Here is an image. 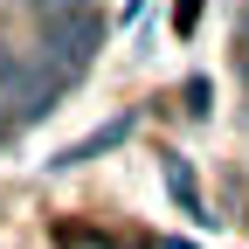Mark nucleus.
I'll list each match as a JSON object with an SVG mask.
<instances>
[{
	"label": "nucleus",
	"mask_w": 249,
	"mask_h": 249,
	"mask_svg": "<svg viewBox=\"0 0 249 249\" xmlns=\"http://www.w3.org/2000/svg\"><path fill=\"white\" fill-rule=\"evenodd\" d=\"M97 49H104V14L97 7H70V14L42 21V70L55 62V83H70Z\"/></svg>",
	"instance_id": "nucleus-1"
},
{
	"label": "nucleus",
	"mask_w": 249,
	"mask_h": 249,
	"mask_svg": "<svg viewBox=\"0 0 249 249\" xmlns=\"http://www.w3.org/2000/svg\"><path fill=\"white\" fill-rule=\"evenodd\" d=\"M0 97L14 104V118H42V111L55 104V76L35 70V62H21L7 42H0Z\"/></svg>",
	"instance_id": "nucleus-2"
},
{
	"label": "nucleus",
	"mask_w": 249,
	"mask_h": 249,
	"mask_svg": "<svg viewBox=\"0 0 249 249\" xmlns=\"http://www.w3.org/2000/svg\"><path fill=\"white\" fill-rule=\"evenodd\" d=\"M166 187H173V201H180L187 214H194V222H208V214H201V187H194V173H187V166L173 160V152H166Z\"/></svg>",
	"instance_id": "nucleus-3"
},
{
	"label": "nucleus",
	"mask_w": 249,
	"mask_h": 249,
	"mask_svg": "<svg viewBox=\"0 0 249 249\" xmlns=\"http://www.w3.org/2000/svg\"><path fill=\"white\" fill-rule=\"evenodd\" d=\"M194 21H201V0H180V7H173V28H180V35H194Z\"/></svg>",
	"instance_id": "nucleus-4"
}]
</instances>
